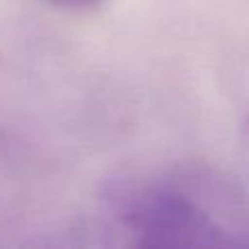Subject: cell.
<instances>
[{
    "label": "cell",
    "instance_id": "obj_1",
    "mask_svg": "<svg viewBox=\"0 0 249 249\" xmlns=\"http://www.w3.org/2000/svg\"><path fill=\"white\" fill-rule=\"evenodd\" d=\"M101 206L136 247H249V190L210 162L118 171Z\"/></svg>",
    "mask_w": 249,
    "mask_h": 249
},
{
    "label": "cell",
    "instance_id": "obj_2",
    "mask_svg": "<svg viewBox=\"0 0 249 249\" xmlns=\"http://www.w3.org/2000/svg\"><path fill=\"white\" fill-rule=\"evenodd\" d=\"M39 2L48 4V7L61 9V11L83 13V11H94V9H101L105 2H109V0H39Z\"/></svg>",
    "mask_w": 249,
    "mask_h": 249
},
{
    "label": "cell",
    "instance_id": "obj_3",
    "mask_svg": "<svg viewBox=\"0 0 249 249\" xmlns=\"http://www.w3.org/2000/svg\"><path fill=\"white\" fill-rule=\"evenodd\" d=\"M243 133H245V140H247V144H249V116L245 118V124H243Z\"/></svg>",
    "mask_w": 249,
    "mask_h": 249
}]
</instances>
